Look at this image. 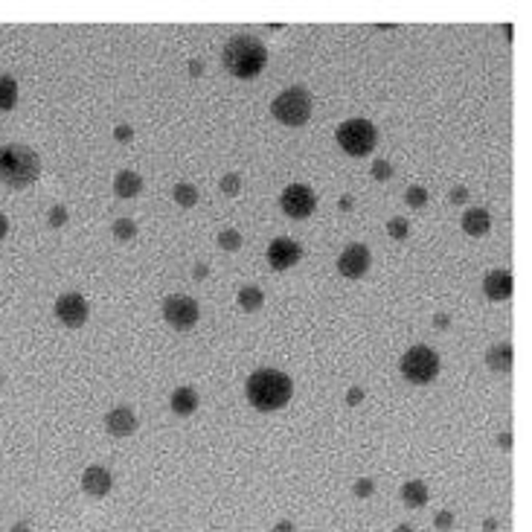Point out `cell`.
I'll return each mask as SVG.
<instances>
[{"label": "cell", "instance_id": "cell-35", "mask_svg": "<svg viewBox=\"0 0 532 532\" xmlns=\"http://www.w3.org/2000/svg\"><path fill=\"white\" fill-rule=\"evenodd\" d=\"M434 326H436V329H448V326H451V314H445V311L436 314V317H434Z\"/></svg>", "mask_w": 532, "mask_h": 532}, {"label": "cell", "instance_id": "cell-4", "mask_svg": "<svg viewBox=\"0 0 532 532\" xmlns=\"http://www.w3.org/2000/svg\"><path fill=\"white\" fill-rule=\"evenodd\" d=\"M335 140L349 157H367V155H372V148L378 143V131H375V125L370 119L352 117V119L337 125Z\"/></svg>", "mask_w": 532, "mask_h": 532}, {"label": "cell", "instance_id": "cell-2", "mask_svg": "<svg viewBox=\"0 0 532 532\" xmlns=\"http://www.w3.org/2000/svg\"><path fill=\"white\" fill-rule=\"evenodd\" d=\"M224 70L236 79H257L268 65V47L253 35H233L224 47Z\"/></svg>", "mask_w": 532, "mask_h": 532}, {"label": "cell", "instance_id": "cell-30", "mask_svg": "<svg viewBox=\"0 0 532 532\" xmlns=\"http://www.w3.org/2000/svg\"><path fill=\"white\" fill-rule=\"evenodd\" d=\"M372 178H375V181H390V178H393V163L375 160V163H372Z\"/></svg>", "mask_w": 532, "mask_h": 532}, {"label": "cell", "instance_id": "cell-13", "mask_svg": "<svg viewBox=\"0 0 532 532\" xmlns=\"http://www.w3.org/2000/svg\"><path fill=\"white\" fill-rule=\"evenodd\" d=\"M111 486H114V474L108 472V468H102V465H88V468H84V474H82L84 495L105 498V495L111 492Z\"/></svg>", "mask_w": 532, "mask_h": 532}, {"label": "cell", "instance_id": "cell-42", "mask_svg": "<svg viewBox=\"0 0 532 532\" xmlns=\"http://www.w3.org/2000/svg\"><path fill=\"white\" fill-rule=\"evenodd\" d=\"M12 532H30V521H18V524L12 526Z\"/></svg>", "mask_w": 532, "mask_h": 532}, {"label": "cell", "instance_id": "cell-8", "mask_svg": "<svg viewBox=\"0 0 532 532\" xmlns=\"http://www.w3.org/2000/svg\"><path fill=\"white\" fill-rule=\"evenodd\" d=\"M280 207L288 219H309L317 207V195L309 183H288L280 195Z\"/></svg>", "mask_w": 532, "mask_h": 532}, {"label": "cell", "instance_id": "cell-3", "mask_svg": "<svg viewBox=\"0 0 532 532\" xmlns=\"http://www.w3.org/2000/svg\"><path fill=\"white\" fill-rule=\"evenodd\" d=\"M41 172V160L30 145L20 143H9L0 148V181L12 189H24L30 183H35Z\"/></svg>", "mask_w": 532, "mask_h": 532}, {"label": "cell", "instance_id": "cell-22", "mask_svg": "<svg viewBox=\"0 0 532 532\" xmlns=\"http://www.w3.org/2000/svg\"><path fill=\"white\" fill-rule=\"evenodd\" d=\"M172 198H175V204L178 207H195L198 204V189H195V183H189V181H181V183H175V189H172Z\"/></svg>", "mask_w": 532, "mask_h": 532}, {"label": "cell", "instance_id": "cell-12", "mask_svg": "<svg viewBox=\"0 0 532 532\" xmlns=\"http://www.w3.org/2000/svg\"><path fill=\"white\" fill-rule=\"evenodd\" d=\"M515 291V280H512V273L509 271H488L483 276V294L488 297V300H495V303H503L509 300Z\"/></svg>", "mask_w": 532, "mask_h": 532}, {"label": "cell", "instance_id": "cell-24", "mask_svg": "<svg viewBox=\"0 0 532 532\" xmlns=\"http://www.w3.org/2000/svg\"><path fill=\"white\" fill-rule=\"evenodd\" d=\"M219 247L227 250V253H236V250L242 247V233H239V230H233V227L221 230V233H219Z\"/></svg>", "mask_w": 532, "mask_h": 532}, {"label": "cell", "instance_id": "cell-27", "mask_svg": "<svg viewBox=\"0 0 532 532\" xmlns=\"http://www.w3.org/2000/svg\"><path fill=\"white\" fill-rule=\"evenodd\" d=\"M387 233L396 239V242H401V239H408L410 236V224H408V219H390L387 221Z\"/></svg>", "mask_w": 532, "mask_h": 532}, {"label": "cell", "instance_id": "cell-20", "mask_svg": "<svg viewBox=\"0 0 532 532\" xmlns=\"http://www.w3.org/2000/svg\"><path fill=\"white\" fill-rule=\"evenodd\" d=\"M236 303L242 311H259L262 303H265V294L259 285H242L239 294H236Z\"/></svg>", "mask_w": 532, "mask_h": 532}, {"label": "cell", "instance_id": "cell-40", "mask_svg": "<svg viewBox=\"0 0 532 532\" xmlns=\"http://www.w3.org/2000/svg\"><path fill=\"white\" fill-rule=\"evenodd\" d=\"M6 233H9V219L0 212V239H6Z\"/></svg>", "mask_w": 532, "mask_h": 532}, {"label": "cell", "instance_id": "cell-5", "mask_svg": "<svg viewBox=\"0 0 532 532\" xmlns=\"http://www.w3.org/2000/svg\"><path fill=\"white\" fill-rule=\"evenodd\" d=\"M271 114L280 119L283 125L300 129V125H306L309 117H311V93H309L306 88H300V84H294V88H285L280 96L273 99Z\"/></svg>", "mask_w": 532, "mask_h": 532}, {"label": "cell", "instance_id": "cell-45", "mask_svg": "<svg viewBox=\"0 0 532 532\" xmlns=\"http://www.w3.org/2000/svg\"><path fill=\"white\" fill-rule=\"evenodd\" d=\"M0 387H4V375H0Z\"/></svg>", "mask_w": 532, "mask_h": 532}, {"label": "cell", "instance_id": "cell-16", "mask_svg": "<svg viewBox=\"0 0 532 532\" xmlns=\"http://www.w3.org/2000/svg\"><path fill=\"white\" fill-rule=\"evenodd\" d=\"M460 224H462V230L468 233V236L480 239V236H486V233L492 230V216H488V209H483V207H472V209H465V216L460 219Z\"/></svg>", "mask_w": 532, "mask_h": 532}, {"label": "cell", "instance_id": "cell-41", "mask_svg": "<svg viewBox=\"0 0 532 532\" xmlns=\"http://www.w3.org/2000/svg\"><path fill=\"white\" fill-rule=\"evenodd\" d=\"M337 207H340V209H344V212H349V209L355 207V201H352L349 195H344V198H340V201H337Z\"/></svg>", "mask_w": 532, "mask_h": 532}, {"label": "cell", "instance_id": "cell-43", "mask_svg": "<svg viewBox=\"0 0 532 532\" xmlns=\"http://www.w3.org/2000/svg\"><path fill=\"white\" fill-rule=\"evenodd\" d=\"M483 529H486V532H495V529H498V521H495V518H486Z\"/></svg>", "mask_w": 532, "mask_h": 532}, {"label": "cell", "instance_id": "cell-37", "mask_svg": "<svg viewBox=\"0 0 532 532\" xmlns=\"http://www.w3.org/2000/svg\"><path fill=\"white\" fill-rule=\"evenodd\" d=\"M498 445H500L503 451H509V448H512V434H509V431H506V434H500V436H498Z\"/></svg>", "mask_w": 532, "mask_h": 532}, {"label": "cell", "instance_id": "cell-9", "mask_svg": "<svg viewBox=\"0 0 532 532\" xmlns=\"http://www.w3.org/2000/svg\"><path fill=\"white\" fill-rule=\"evenodd\" d=\"M56 317L61 323H65L67 329H79L88 323V317H91V306L88 300H84L82 294L70 291V294H61L58 300H56Z\"/></svg>", "mask_w": 532, "mask_h": 532}, {"label": "cell", "instance_id": "cell-36", "mask_svg": "<svg viewBox=\"0 0 532 532\" xmlns=\"http://www.w3.org/2000/svg\"><path fill=\"white\" fill-rule=\"evenodd\" d=\"M193 276H195V280H207V276H209V265L198 262V265L193 268Z\"/></svg>", "mask_w": 532, "mask_h": 532}, {"label": "cell", "instance_id": "cell-11", "mask_svg": "<svg viewBox=\"0 0 532 532\" xmlns=\"http://www.w3.org/2000/svg\"><path fill=\"white\" fill-rule=\"evenodd\" d=\"M300 259H303L300 242H294V239H288V236L273 239L271 247H268V265H271L273 271H288V268H294Z\"/></svg>", "mask_w": 532, "mask_h": 532}, {"label": "cell", "instance_id": "cell-6", "mask_svg": "<svg viewBox=\"0 0 532 532\" xmlns=\"http://www.w3.org/2000/svg\"><path fill=\"white\" fill-rule=\"evenodd\" d=\"M398 370H401L404 378L410 381V384H419V387L431 384V381L439 375V355L431 346L416 344V346H410L408 352L401 355Z\"/></svg>", "mask_w": 532, "mask_h": 532}, {"label": "cell", "instance_id": "cell-25", "mask_svg": "<svg viewBox=\"0 0 532 532\" xmlns=\"http://www.w3.org/2000/svg\"><path fill=\"white\" fill-rule=\"evenodd\" d=\"M404 204L413 207V209L424 207V204H428V189H424V186H408V193H404Z\"/></svg>", "mask_w": 532, "mask_h": 532}, {"label": "cell", "instance_id": "cell-7", "mask_svg": "<svg viewBox=\"0 0 532 532\" xmlns=\"http://www.w3.org/2000/svg\"><path fill=\"white\" fill-rule=\"evenodd\" d=\"M198 317H201V309H198V303L193 300V297L172 294V297H166L163 300V320L172 329H178V332H189L198 323Z\"/></svg>", "mask_w": 532, "mask_h": 532}, {"label": "cell", "instance_id": "cell-21", "mask_svg": "<svg viewBox=\"0 0 532 532\" xmlns=\"http://www.w3.org/2000/svg\"><path fill=\"white\" fill-rule=\"evenodd\" d=\"M18 105V82L12 76H0V111H12Z\"/></svg>", "mask_w": 532, "mask_h": 532}, {"label": "cell", "instance_id": "cell-19", "mask_svg": "<svg viewBox=\"0 0 532 532\" xmlns=\"http://www.w3.org/2000/svg\"><path fill=\"white\" fill-rule=\"evenodd\" d=\"M428 486H424L422 480H408L401 486V503L408 509H422L424 503H428Z\"/></svg>", "mask_w": 532, "mask_h": 532}, {"label": "cell", "instance_id": "cell-38", "mask_svg": "<svg viewBox=\"0 0 532 532\" xmlns=\"http://www.w3.org/2000/svg\"><path fill=\"white\" fill-rule=\"evenodd\" d=\"M201 73H204V65H201L198 58H193V61H189V76H201Z\"/></svg>", "mask_w": 532, "mask_h": 532}, {"label": "cell", "instance_id": "cell-32", "mask_svg": "<svg viewBox=\"0 0 532 532\" xmlns=\"http://www.w3.org/2000/svg\"><path fill=\"white\" fill-rule=\"evenodd\" d=\"M131 137H134V129H131V125H125V122H119L117 129H114V140H117V143H129Z\"/></svg>", "mask_w": 532, "mask_h": 532}, {"label": "cell", "instance_id": "cell-1", "mask_svg": "<svg viewBox=\"0 0 532 532\" xmlns=\"http://www.w3.org/2000/svg\"><path fill=\"white\" fill-rule=\"evenodd\" d=\"M245 393H247V401H250L257 410L273 413V410H283L285 404L291 401L294 381H291L283 370L262 367V370H257V372H250L247 384H245Z\"/></svg>", "mask_w": 532, "mask_h": 532}, {"label": "cell", "instance_id": "cell-15", "mask_svg": "<svg viewBox=\"0 0 532 532\" xmlns=\"http://www.w3.org/2000/svg\"><path fill=\"white\" fill-rule=\"evenodd\" d=\"M486 364H488V370H495V372H509V370H512V364H515L512 344H509V340H500V344L488 346L486 349Z\"/></svg>", "mask_w": 532, "mask_h": 532}, {"label": "cell", "instance_id": "cell-33", "mask_svg": "<svg viewBox=\"0 0 532 532\" xmlns=\"http://www.w3.org/2000/svg\"><path fill=\"white\" fill-rule=\"evenodd\" d=\"M448 201H451V204H465V201H468V189H465V186H454L451 193H448Z\"/></svg>", "mask_w": 532, "mask_h": 532}, {"label": "cell", "instance_id": "cell-29", "mask_svg": "<svg viewBox=\"0 0 532 532\" xmlns=\"http://www.w3.org/2000/svg\"><path fill=\"white\" fill-rule=\"evenodd\" d=\"M47 224L50 227H65L67 224V209L61 207V204H53L50 212H47Z\"/></svg>", "mask_w": 532, "mask_h": 532}, {"label": "cell", "instance_id": "cell-28", "mask_svg": "<svg viewBox=\"0 0 532 532\" xmlns=\"http://www.w3.org/2000/svg\"><path fill=\"white\" fill-rule=\"evenodd\" d=\"M352 492H355V498H361V500L372 498V495H375V480H372V477H361V480H355Z\"/></svg>", "mask_w": 532, "mask_h": 532}, {"label": "cell", "instance_id": "cell-26", "mask_svg": "<svg viewBox=\"0 0 532 532\" xmlns=\"http://www.w3.org/2000/svg\"><path fill=\"white\" fill-rule=\"evenodd\" d=\"M219 186H221V193H224L227 198H236V195H239V189H242V178H239L236 172H227V175L221 178Z\"/></svg>", "mask_w": 532, "mask_h": 532}, {"label": "cell", "instance_id": "cell-34", "mask_svg": "<svg viewBox=\"0 0 532 532\" xmlns=\"http://www.w3.org/2000/svg\"><path fill=\"white\" fill-rule=\"evenodd\" d=\"M361 401H364V390H361V387H349L346 404H349V408H355V404H361Z\"/></svg>", "mask_w": 532, "mask_h": 532}, {"label": "cell", "instance_id": "cell-23", "mask_svg": "<svg viewBox=\"0 0 532 532\" xmlns=\"http://www.w3.org/2000/svg\"><path fill=\"white\" fill-rule=\"evenodd\" d=\"M111 233L119 239V242H131L134 236H137V224H134V219H117L114 224H111Z\"/></svg>", "mask_w": 532, "mask_h": 532}, {"label": "cell", "instance_id": "cell-14", "mask_svg": "<svg viewBox=\"0 0 532 532\" xmlns=\"http://www.w3.org/2000/svg\"><path fill=\"white\" fill-rule=\"evenodd\" d=\"M137 413L131 410V408H114V410H108V416H105V428H108V434L111 436H131L134 431H137Z\"/></svg>", "mask_w": 532, "mask_h": 532}, {"label": "cell", "instance_id": "cell-44", "mask_svg": "<svg viewBox=\"0 0 532 532\" xmlns=\"http://www.w3.org/2000/svg\"><path fill=\"white\" fill-rule=\"evenodd\" d=\"M396 532H413V526H410V524H398Z\"/></svg>", "mask_w": 532, "mask_h": 532}, {"label": "cell", "instance_id": "cell-10", "mask_svg": "<svg viewBox=\"0 0 532 532\" xmlns=\"http://www.w3.org/2000/svg\"><path fill=\"white\" fill-rule=\"evenodd\" d=\"M370 247L367 245H349L344 253H340V259H337V271L340 276H346V280H361L367 271H370Z\"/></svg>", "mask_w": 532, "mask_h": 532}, {"label": "cell", "instance_id": "cell-18", "mask_svg": "<svg viewBox=\"0 0 532 532\" xmlns=\"http://www.w3.org/2000/svg\"><path fill=\"white\" fill-rule=\"evenodd\" d=\"M198 393L193 390V387H178L175 393H172V398H169V408H172V413H178V416H193L195 410H198Z\"/></svg>", "mask_w": 532, "mask_h": 532}, {"label": "cell", "instance_id": "cell-31", "mask_svg": "<svg viewBox=\"0 0 532 532\" xmlns=\"http://www.w3.org/2000/svg\"><path fill=\"white\" fill-rule=\"evenodd\" d=\"M434 526H436V529H442V532H448V529L454 526V512H451V509H442V512H436Z\"/></svg>", "mask_w": 532, "mask_h": 532}, {"label": "cell", "instance_id": "cell-17", "mask_svg": "<svg viewBox=\"0 0 532 532\" xmlns=\"http://www.w3.org/2000/svg\"><path fill=\"white\" fill-rule=\"evenodd\" d=\"M114 193L122 201L137 198L143 193V178L137 172H131V169H122V172H117V178H114Z\"/></svg>", "mask_w": 532, "mask_h": 532}, {"label": "cell", "instance_id": "cell-39", "mask_svg": "<svg viewBox=\"0 0 532 532\" xmlns=\"http://www.w3.org/2000/svg\"><path fill=\"white\" fill-rule=\"evenodd\" d=\"M273 532H297V529H294V524H291V521H280V524L273 526Z\"/></svg>", "mask_w": 532, "mask_h": 532}]
</instances>
